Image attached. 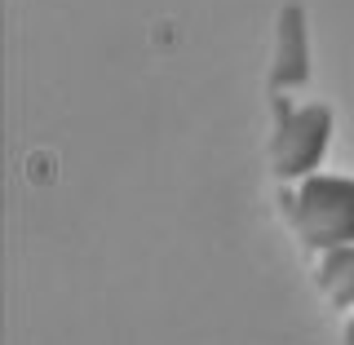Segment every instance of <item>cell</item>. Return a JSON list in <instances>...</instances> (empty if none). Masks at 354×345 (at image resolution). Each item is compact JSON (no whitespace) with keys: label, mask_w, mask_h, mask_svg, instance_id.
<instances>
[{"label":"cell","mask_w":354,"mask_h":345,"mask_svg":"<svg viewBox=\"0 0 354 345\" xmlns=\"http://www.w3.org/2000/svg\"><path fill=\"white\" fill-rule=\"evenodd\" d=\"M283 213L310 248L354 243V177L306 173L301 186L283 195Z\"/></svg>","instance_id":"6da1fadb"},{"label":"cell","mask_w":354,"mask_h":345,"mask_svg":"<svg viewBox=\"0 0 354 345\" xmlns=\"http://www.w3.org/2000/svg\"><path fill=\"white\" fill-rule=\"evenodd\" d=\"M328 129H332V111L324 102H310L292 115H283L279 133H274V173L279 177L315 173L328 151Z\"/></svg>","instance_id":"7a4b0ae2"},{"label":"cell","mask_w":354,"mask_h":345,"mask_svg":"<svg viewBox=\"0 0 354 345\" xmlns=\"http://www.w3.org/2000/svg\"><path fill=\"white\" fill-rule=\"evenodd\" d=\"M319 288L337 310H354V243H337L324 248L319 257Z\"/></svg>","instance_id":"3957f363"},{"label":"cell","mask_w":354,"mask_h":345,"mask_svg":"<svg viewBox=\"0 0 354 345\" xmlns=\"http://www.w3.org/2000/svg\"><path fill=\"white\" fill-rule=\"evenodd\" d=\"M346 345H354V319H350V328H346Z\"/></svg>","instance_id":"277c9868"}]
</instances>
